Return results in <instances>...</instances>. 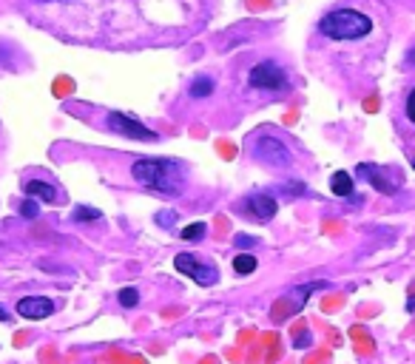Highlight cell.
Here are the masks:
<instances>
[{
  "label": "cell",
  "mask_w": 415,
  "mask_h": 364,
  "mask_svg": "<svg viewBox=\"0 0 415 364\" xmlns=\"http://www.w3.org/2000/svg\"><path fill=\"white\" fill-rule=\"evenodd\" d=\"M131 177L143 188L165 194V197H177L183 191V182H185L183 180V168L174 160H137L131 165Z\"/></svg>",
  "instance_id": "1"
},
{
  "label": "cell",
  "mask_w": 415,
  "mask_h": 364,
  "mask_svg": "<svg viewBox=\"0 0 415 364\" xmlns=\"http://www.w3.org/2000/svg\"><path fill=\"white\" fill-rule=\"evenodd\" d=\"M319 31L330 40H362L373 31V20L356 9H333L322 17Z\"/></svg>",
  "instance_id": "2"
},
{
  "label": "cell",
  "mask_w": 415,
  "mask_h": 364,
  "mask_svg": "<svg viewBox=\"0 0 415 364\" xmlns=\"http://www.w3.org/2000/svg\"><path fill=\"white\" fill-rule=\"evenodd\" d=\"M250 154L256 160H262L265 165L270 168H287L293 162V154L290 148L279 140V137H270V134H259L253 142H250Z\"/></svg>",
  "instance_id": "3"
},
{
  "label": "cell",
  "mask_w": 415,
  "mask_h": 364,
  "mask_svg": "<svg viewBox=\"0 0 415 364\" xmlns=\"http://www.w3.org/2000/svg\"><path fill=\"white\" fill-rule=\"evenodd\" d=\"M250 85L262 88V91H282L287 85V77H285L282 66H276L273 60H262L259 66L250 68Z\"/></svg>",
  "instance_id": "4"
},
{
  "label": "cell",
  "mask_w": 415,
  "mask_h": 364,
  "mask_svg": "<svg viewBox=\"0 0 415 364\" xmlns=\"http://www.w3.org/2000/svg\"><path fill=\"white\" fill-rule=\"evenodd\" d=\"M106 123H108L111 131H117L120 137H128V140H143V142H157V140H160L157 131L145 128L140 120H134V117H128V114H120V111L108 114Z\"/></svg>",
  "instance_id": "5"
},
{
  "label": "cell",
  "mask_w": 415,
  "mask_h": 364,
  "mask_svg": "<svg viewBox=\"0 0 415 364\" xmlns=\"http://www.w3.org/2000/svg\"><path fill=\"white\" fill-rule=\"evenodd\" d=\"M174 268H177L180 274H185V276H191V279H194L197 285H203V288H210V285L219 282L216 268H213V265H203V262H197L194 254H180V256L174 259Z\"/></svg>",
  "instance_id": "6"
},
{
  "label": "cell",
  "mask_w": 415,
  "mask_h": 364,
  "mask_svg": "<svg viewBox=\"0 0 415 364\" xmlns=\"http://www.w3.org/2000/svg\"><path fill=\"white\" fill-rule=\"evenodd\" d=\"M54 313V302L46 299V296H26L17 302V316L20 319H31V322H40L46 316Z\"/></svg>",
  "instance_id": "7"
},
{
  "label": "cell",
  "mask_w": 415,
  "mask_h": 364,
  "mask_svg": "<svg viewBox=\"0 0 415 364\" xmlns=\"http://www.w3.org/2000/svg\"><path fill=\"white\" fill-rule=\"evenodd\" d=\"M356 174L359 177H364L376 191H381V194H396V182H390V171L387 168H379V165H367V162H362L359 168H356Z\"/></svg>",
  "instance_id": "8"
},
{
  "label": "cell",
  "mask_w": 415,
  "mask_h": 364,
  "mask_svg": "<svg viewBox=\"0 0 415 364\" xmlns=\"http://www.w3.org/2000/svg\"><path fill=\"white\" fill-rule=\"evenodd\" d=\"M247 211H250V217L253 219H259V222H267V219H273L276 217V199L270 197V194H253V197H247Z\"/></svg>",
  "instance_id": "9"
},
{
  "label": "cell",
  "mask_w": 415,
  "mask_h": 364,
  "mask_svg": "<svg viewBox=\"0 0 415 364\" xmlns=\"http://www.w3.org/2000/svg\"><path fill=\"white\" fill-rule=\"evenodd\" d=\"M23 191H26V197H37V199H43V202H54V199H57V188H54L51 182H43V180H29V182H23Z\"/></svg>",
  "instance_id": "10"
},
{
  "label": "cell",
  "mask_w": 415,
  "mask_h": 364,
  "mask_svg": "<svg viewBox=\"0 0 415 364\" xmlns=\"http://www.w3.org/2000/svg\"><path fill=\"white\" fill-rule=\"evenodd\" d=\"M299 311H302V308L296 305V299H293V296H282V299L273 305V311H270V313H273V319H276V322H285V319L296 316Z\"/></svg>",
  "instance_id": "11"
},
{
  "label": "cell",
  "mask_w": 415,
  "mask_h": 364,
  "mask_svg": "<svg viewBox=\"0 0 415 364\" xmlns=\"http://www.w3.org/2000/svg\"><path fill=\"white\" fill-rule=\"evenodd\" d=\"M330 191L336 197H350L353 194V177L347 171H336L333 180H330Z\"/></svg>",
  "instance_id": "12"
},
{
  "label": "cell",
  "mask_w": 415,
  "mask_h": 364,
  "mask_svg": "<svg viewBox=\"0 0 415 364\" xmlns=\"http://www.w3.org/2000/svg\"><path fill=\"white\" fill-rule=\"evenodd\" d=\"M290 333H293V348H296V350H307V348L313 345V336L307 333V325H304L302 319L290 328Z\"/></svg>",
  "instance_id": "13"
},
{
  "label": "cell",
  "mask_w": 415,
  "mask_h": 364,
  "mask_svg": "<svg viewBox=\"0 0 415 364\" xmlns=\"http://www.w3.org/2000/svg\"><path fill=\"white\" fill-rule=\"evenodd\" d=\"M188 94H191L194 100H203V97H210V94H213V80H210V77H197V80L191 83Z\"/></svg>",
  "instance_id": "14"
},
{
  "label": "cell",
  "mask_w": 415,
  "mask_h": 364,
  "mask_svg": "<svg viewBox=\"0 0 415 364\" xmlns=\"http://www.w3.org/2000/svg\"><path fill=\"white\" fill-rule=\"evenodd\" d=\"M233 271H236L239 276L253 274V271H256V256H253V254H239V256L233 259Z\"/></svg>",
  "instance_id": "15"
},
{
  "label": "cell",
  "mask_w": 415,
  "mask_h": 364,
  "mask_svg": "<svg viewBox=\"0 0 415 364\" xmlns=\"http://www.w3.org/2000/svg\"><path fill=\"white\" fill-rule=\"evenodd\" d=\"M322 288H327V282H310V285H302L296 293H290L293 299H296V305L299 308H304V302H307V296L313 293V291H322Z\"/></svg>",
  "instance_id": "16"
},
{
  "label": "cell",
  "mask_w": 415,
  "mask_h": 364,
  "mask_svg": "<svg viewBox=\"0 0 415 364\" xmlns=\"http://www.w3.org/2000/svg\"><path fill=\"white\" fill-rule=\"evenodd\" d=\"M205 231H208V225H205V222H194V225H188V228H183V231H180V236H183L185 242H200V239L205 236Z\"/></svg>",
  "instance_id": "17"
},
{
  "label": "cell",
  "mask_w": 415,
  "mask_h": 364,
  "mask_svg": "<svg viewBox=\"0 0 415 364\" xmlns=\"http://www.w3.org/2000/svg\"><path fill=\"white\" fill-rule=\"evenodd\" d=\"M71 219H74V222H94V219H100V211H97V208L77 205V208L71 211Z\"/></svg>",
  "instance_id": "18"
},
{
  "label": "cell",
  "mask_w": 415,
  "mask_h": 364,
  "mask_svg": "<svg viewBox=\"0 0 415 364\" xmlns=\"http://www.w3.org/2000/svg\"><path fill=\"white\" fill-rule=\"evenodd\" d=\"M117 299H120L123 308H137V305H140V291H137V288H123V291L117 293Z\"/></svg>",
  "instance_id": "19"
},
{
  "label": "cell",
  "mask_w": 415,
  "mask_h": 364,
  "mask_svg": "<svg viewBox=\"0 0 415 364\" xmlns=\"http://www.w3.org/2000/svg\"><path fill=\"white\" fill-rule=\"evenodd\" d=\"M279 191H282L285 197L293 199V197H302V194H304V182H299V180H287V182L279 185Z\"/></svg>",
  "instance_id": "20"
},
{
  "label": "cell",
  "mask_w": 415,
  "mask_h": 364,
  "mask_svg": "<svg viewBox=\"0 0 415 364\" xmlns=\"http://www.w3.org/2000/svg\"><path fill=\"white\" fill-rule=\"evenodd\" d=\"M40 214V208H37V202L31 199V197H26L23 202H20V217H26V219H34Z\"/></svg>",
  "instance_id": "21"
},
{
  "label": "cell",
  "mask_w": 415,
  "mask_h": 364,
  "mask_svg": "<svg viewBox=\"0 0 415 364\" xmlns=\"http://www.w3.org/2000/svg\"><path fill=\"white\" fill-rule=\"evenodd\" d=\"M344 305V293H336V296H327L324 302H322V311L324 313H333V311H339Z\"/></svg>",
  "instance_id": "22"
},
{
  "label": "cell",
  "mask_w": 415,
  "mask_h": 364,
  "mask_svg": "<svg viewBox=\"0 0 415 364\" xmlns=\"http://www.w3.org/2000/svg\"><path fill=\"white\" fill-rule=\"evenodd\" d=\"M356 350H359L362 356H364V353H367V356H373V353H376V345H373V339H370V336H364V339H359Z\"/></svg>",
  "instance_id": "23"
},
{
  "label": "cell",
  "mask_w": 415,
  "mask_h": 364,
  "mask_svg": "<svg viewBox=\"0 0 415 364\" xmlns=\"http://www.w3.org/2000/svg\"><path fill=\"white\" fill-rule=\"evenodd\" d=\"M330 362V350H319V353H310L304 364H327Z\"/></svg>",
  "instance_id": "24"
},
{
  "label": "cell",
  "mask_w": 415,
  "mask_h": 364,
  "mask_svg": "<svg viewBox=\"0 0 415 364\" xmlns=\"http://www.w3.org/2000/svg\"><path fill=\"white\" fill-rule=\"evenodd\" d=\"M157 222H160V225H165V228H174L177 214H174V211H163V214H157Z\"/></svg>",
  "instance_id": "25"
},
{
  "label": "cell",
  "mask_w": 415,
  "mask_h": 364,
  "mask_svg": "<svg viewBox=\"0 0 415 364\" xmlns=\"http://www.w3.org/2000/svg\"><path fill=\"white\" fill-rule=\"evenodd\" d=\"M233 245H236V248H256V245H259V239H253V236H245V234H239V236L233 239Z\"/></svg>",
  "instance_id": "26"
},
{
  "label": "cell",
  "mask_w": 415,
  "mask_h": 364,
  "mask_svg": "<svg viewBox=\"0 0 415 364\" xmlns=\"http://www.w3.org/2000/svg\"><path fill=\"white\" fill-rule=\"evenodd\" d=\"M407 117L415 123V88L410 91V97H407Z\"/></svg>",
  "instance_id": "27"
},
{
  "label": "cell",
  "mask_w": 415,
  "mask_h": 364,
  "mask_svg": "<svg viewBox=\"0 0 415 364\" xmlns=\"http://www.w3.org/2000/svg\"><path fill=\"white\" fill-rule=\"evenodd\" d=\"M347 336H350V339H364V336H367V331L356 325V328H350V333H347Z\"/></svg>",
  "instance_id": "28"
},
{
  "label": "cell",
  "mask_w": 415,
  "mask_h": 364,
  "mask_svg": "<svg viewBox=\"0 0 415 364\" xmlns=\"http://www.w3.org/2000/svg\"><path fill=\"white\" fill-rule=\"evenodd\" d=\"M327 336H330V345H333V348L344 345V342H342V333H339V331H327Z\"/></svg>",
  "instance_id": "29"
},
{
  "label": "cell",
  "mask_w": 415,
  "mask_h": 364,
  "mask_svg": "<svg viewBox=\"0 0 415 364\" xmlns=\"http://www.w3.org/2000/svg\"><path fill=\"white\" fill-rule=\"evenodd\" d=\"M276 342H279V336H273V333H265V336H262V345H267V348L276 345Z\"/></svg>",
  "instance_id": "30"
},
{
  "label": "cell",
  "mask_w": 415,
  "mask_h": 364,
  "mask_svg": "<svg viewBox=\"0 0 415 364\" xmlns=\"http://www.w3.org/2000/svg\"><path fill=\"white\" fill-rule=\"evenodd\" d=\"M279 356H282V353H279V345H276V348L270 345V353H267V362H276Z\"/></svg>",
  "instance_id": "31"
},
{
  "label": "cell",
  "mask_w": 415,
  "mask_h": 364,
  "mask_svg": "<svg viewBox=\"0 0 415 364\" xmlns=\"http://www.w3.org/2000/svg\"><path fill=\"white\" fill-rule=\"evenodd\" d=\"M253 336H256V333H250V331H242V333H239V345H245V342H247V339H253Z\"/></svg>",
  "instance_id": "32"
},
{
  "label": "cell",
  "mask_w": 415,
  "mask_h": 364,
  "mask_svg": "<svg viewBox=\"0 0 415 364\" xmlns=\"http://www.w3.org/2000/svg\"><path fill=\"white\" fill-rule=\"evenodd\" d=\"M0 322H11V316H9V311H6V308H0Z\"/></svg>",
  "instance_id": "33"
},
{
  "label": "cell",
  "mask_w": 415,
  "mask_h": 364,
  "mask_svg": "<svg viewBox=\"0 0 415 364\" xmlns=\"http://www.w3.org/2000/svg\"><path fill=\"white\" fill-rule=\"evenodd\" d=\"M128 364H148V362L143 356H134V359H128Z\"/></svg>",
  "instance_id": "34"
},
{
  "label": "cell",
  "mask_w": 415,
  "mask_h": 364,
  "mask_svg": "<svg viewBox=\"0 0 415 364\" xmlns=\"http://www.w3.org/2000/svg\"><path fill=\"white\" fill-rule=\"evenodd\" d=\"M203 364H216V356H208V359H203Z\"/></svg>",
  "instance_id": "35"
},
{
  "label": "cell",
  "mask_w": 415,
  "mask_h": 364,
  "mask_svg": "<svg viewBox=\"0 0 415 364\" xmlns=\"http://www.w3.org/2000/svg\"><path fill=\"white\" fill-rule=\"evenodd\" d=\"M410 60H413V63H415V48H413V51H410Z\"/></svg>",
  "instance_id": "36"
},
{
  "label": "cell",
  "mask_w": 415,
  "mask_h": 364,
  "mask_svg": "<svg viewBox=\"0 0 415 364\" xmlns=\"http://www.w3.org/2000/svg\"><path fill=\"white\" fill-rule=\"evenodd\" d=\"M413 168H415V162H413Z\"/></svg>",
  "instance_id": "37"
}]
</instances>
